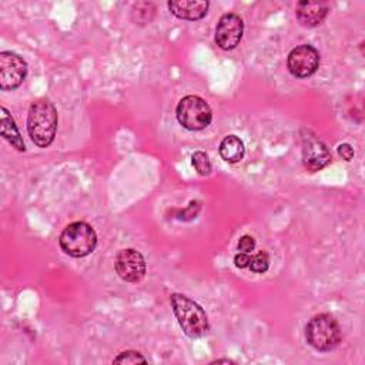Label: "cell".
Segmentation results:
<instances>
[{"instance_id":"1","label":"cell","mask_w":365,"mask_h":365,"mask_svg":"<svg viewBox=\"0 0 365 365\" xmlns=\"http://www.w3.org/2000/svg\"><path fill=\"white\" fill-rule=\"evenodd\" d=\"M57 123V110L48 100L38 98L30 104L27 113V133L37 147L46 148L54 141Z\"/></svg>"},{"instance_id":"2","label":"cell","mask_w":365,"mask_h":365,"mask_svg":"<svg viewBox=\"0 0 365 365\" xmlns=\"http://www.w3.org/2000/svg\"><path fill=\"white\" fill-rule=\"evenodd\" d=\"M170 302L174 311V315L184 331L190 338H201L208 332V318L205 311L191 298L174 292L170 297Z\"/></svg>"},{"instance_id":"3","label":"cell","mask_w":365,"mask_h":365,"mask_svg":"<svg viewBox=\"0 0 365 365\" xmlns=\"http://www.w3.org/2000/svg\"><path fill=\"white\" fill-rule=\"evenodd\" d=\"M307 342L319 352L335 349L342 338L338 321L329 314H318L312 317L305 327Z\"/></svg>"},{"instance_id":"4","label":"cell","mask_w":365,"mask_h":365,"mask_svg":"<svg viewBox=\"0 0 365 365\" xmlns=\"http://www.w3.org/2000/svg\"><path fill=\"white\" fill-rule=\"evenodd\" d=\"M58 244L64 254L73 258H83L96 250L97 234L90 224L76 221L61 231Z\"/></svg>"},{"instance_id":"5","label":"cell","mask_w":365,"mask_h":365,"mask_svg":"<svg viewBox=\"0 0 365 365\" xmlns=\"http://www.w3.org/2000/svg\"><path fill=\"white\" fill-rule=\"evenodd\" d=\"M175 115L178 123L190 131L204 130L210 125L212 120V111L210 104L200 96L194 94L185 96L178 101Z\"/></svg>"},{"instance_id":"6","label":"cell","mask_w":365,"mask_h":365,"mask_svg":"<svg viewBox=\"0 0 365 365\" xmlns=\"http://www.w3.org/2000/svg\"><path fill=\"white\" fill-rule=\"evenodd\" d=\"M27 76L26 60L14 51L0 53V88L3 91L16 90Z\"/></svg>"},{"instance_id":"7","label":"cell","mask_w":365,"mask_h":365,"mask_svg":"<svg viewBox=\"0 0 365 365\" xmlns=\"http://www.w3.org/2000/svg\"><path fill=\"white\" fill-rule=\"evenodd\" d=\"M287 67L294 77H309L319 67V53L309 44L297 46L287 57Z\"/></svg>"},{"instance_id":"8","label":"cell","mask_w":365,"mask_h":365,"mask_svg":"<svg viewBox=\"0 0 365 365\" xmlns=\"http://www.w3.org/2000/svg\"><path fill=\"white\" fill-rule=\"evenodd\" d=\"M302 164L309 173H315L327 167L332 155L328 147L311 131H304L302 135Z\"/></svg>"},{"instance_id":"9","label":"cell","mask_w":365,"mask_h":365,"mask_svg":"<svg viewBox=\"0 0 365 365\" xmlns=\"http://www.w3.org/2000/svg\"><path fill=\"white\" fill-rule=\"evenodd\" d=\"M114 268L117 275L125 282H140L145 275V259L134 248H124L117 252Z\"/></svg>"},{"instance_id":"10","label":"cell","mask_w":365,"mask_h":365,"mask_svg":"<svg viewBox=\"0 0 365 365\" xmlns=\"http://www.w3.org/2000/svg\"><path fill=\"white\" fill-rule=\"evenodd\" d=\"M244 34V21L235 13H225L215 27V43L222 50L235 48Z\"/></svg>"},{"instance_id":"11","label":"cell","mask_w":365,"mask_h":365,"mask_svg":"<svg viewBox=\"0 0 365 365\" xmlns=\"http://www.w3.org/2000/svg\"><path fill=\"white\" fill-rule=\"evenodd\" d=\"M167 6L175 17L195 21L207 14L210 3L205 0H171Z\"/></svg>"},{"instance_id":"12","label":"cell","mask_w":365,"mask_h":365,"mask_svg":"<svg viewBox=\"0 0 365 365\" xmlns=\"http://www.w3.org/2000/svg\"><path fill=\"white\" fill-rule=\"evenodd\" d=\"M328 10V4L322 1H299L295 9V16L302 26L315 27L325 20Z\"/></svg>"},{"instance_id":"13","label":"cell","mask_w":365,"mask_h":365,"mask_svg":"<svg viewBox=\"0 0 365 365\" xmlns=\"http://www.w3.org/2000/svg\"><path fill=\"white\" fill-rule=\"evenodd\" d=\"M0 128H1V137L4 140H7L17 151L24 153L26 151V144L20 135V131L11 117V114L9 113V110L6 107H1V118H0Z\"/></svg>"},{"instance_id":"14","label":"cell","mask_w":365,"mask_h":365,"mask_svg":"<svg viewBox=\"0 0 365 365\" xmlns=\"http://www.w3.org/2000/svg\"><path fill=\"white\" fill-rule=\"evenodd\" d=\"M220 155L224 161L230 163V164H235L238 161H241L244 158L245 154V147L244 143L240 137L230 134L227 137H224V140L220 144Z\"/></svg>"},{"instance_id":"15","label":"cell","mask_w":365,"mask_h":365,"mask_svg":"<svg viewBox=\"0 0 365 365\" xmlns=\"http://www.w3.org/2000/svg\"><path fill=\"white\" fill-rule=\"evenodd\" d=\"M191 161H192V165L195 168V171L200 174V175H208L212 170L211 167V161L208 158V154L198 150V151H194V154L191 155Z\"/></svg>"},{"instance_id":"16","label":"cell","mask_w":365,"mask_h":365,"mask_svg":"<svg viewBox=\"0 0 365 365\" xmlns=\"http://www.w3.org/2000/svg\"><path fill=\"white\" fill-rule=\"evenodd\" d=\"M269 267V255L267 251H259L255 255H251V261H250V269L252 272H258L262 274L268 269Z\"/></svg>"},{"instance_id":"17","label":"cell","mask_w":365,"mask_h":365,"mask_svg":"<svg viewBox=\"0 0 365 365\" xmlns=\"http://www.w3.org/2000/svg\"><path fill=\"white\" fill-rule=\"evenodd\" d=\"M138 362L144 364L147 362V359L137 351H124L113 359V364H138Z\"/></svg>"},{"instance_id":"18","label":"cell","mask_w":365,"mask_h":365,"mask_svg":"<svg viewBox=\"0 0 365 365\" xmlns=\"http://www.w3.org/2000/svg\"><path fill=\"white\" fill-rule=\"evenodd\" d=\"M154 7V4H151V3H137V4H134L133 6V10H131V16L134 17L135 14H137V17L135 19H133L134 21H138L140 20V16H144V24L147 23V21H150L151 19H153V16L154 14H148V13H145L148 9H153Z\"/></svg>"},{"instance_id":"19","label":"cell","mask_w":365,"mask_h":365,"mask_svg":"<svg viewBox=\"0 0 365 365\" xmlns=\"http://www.w3.org/2000/svg\"><path fill=\"white\" fill-rule=\"evenodd\" d=\"M238 251L241 252H247L250 254L254 248H255V240L251 237V235H242L240 240H238Z\"/></svg>"},{"instance_id":"20","label":"cell","mask_w":365,"mask_h":365,"mask_svg":"<svg viewBox=\"0 0 365 365\" xmlns=\"http://www.w3.org/2000/svg\"><path fill=\"white\" fill-rule=\"evenodd\" d=\"M338 154L345 161H351L354 158V148L348 143H342L338 145Z\"/></svg>"},{"instance_id":"21","label":"cell","mask_w":365,"mask_h":365,"mask_svg":"<svg viewBox=\"0 0 365 365\" xmlns=\"http://www.w3.org/2000/svg\"><path fill=\"white\" fill-rule=\"evenodd\" d=\"M250 261H251V255L247 252H238L234 257V264L237 268H248L250 267Z\"/></svg>"},{"instance_id":"22","label":"cell","mask_w":365,"mask_h":365,"mask_svg":"<svg viewBox=\"0 0 365 365\" xmlns=\"http://www.w3.org/2000/svg\"><path fill=\"white\" fill-rule=\"evenodd\" d=\"M214 364H234V361H231V359H215V361L211 362V365H214Z\"/></svg>"}]
</instances>
